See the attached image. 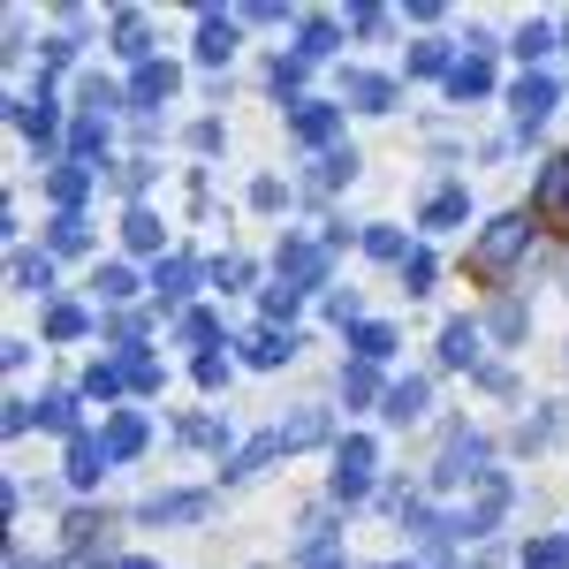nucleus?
<instances>
[{"mask_svg": "<svg viewBox=\"0 0 569 569\" xmlns=\"http://www.w3.org/2000/svg\"><path fill=\"white\" fill-rule=\"evenodd\" d=\"M525 243H531V220H525V213L486 220L479 236H471V273H479V281H501L509 266L525 259Z\"/></svg>", "mask_w": 569, "mask_h": 569, "instance_id": "1", "label": "nucleus"}, {"mask_svg": "<svg viewBox=\"0 0 569 569\" xmlns=\"http://www.w3.org/2000/svg\"><path fill=\"white\" fill-rule=\"evenodd\" d=\"M531 213H539V228L569 236V160H547V168H539V182H531Z\"/></svg>", "mask_w": 569, "mask_h": 569, "instance_id": "2", "label": "nucleus"}, {"mask_svg": "<svg viewBox=\"0 0 569 569\" xmlns=\"http://www.w3.org/2000/svg\"><path fill=\"white\" fill-rule=\"evenodd\" d=\"M372 463H380L372 440L350 433L342 448H335V493H342V501H365V493H372Z\"/></svg>", "mask_w": 569, "mask_h": 569, "instance_id": "3", "label": "nucleus"}, {"mask_svg": "<svg viewBox=\"0 0 569 569\" xmlns=\"http://www.w3.org/2000/svg\"><path fill=\"white\" fill-rule=\"evenodd\" d=\"M327 266H335V243H281V281L311 297L319 281H327Z\"/></svg>", "mask_w": 569, "mask_h": 569, "instance_id": "4", "label": "nucleus"}, {"mask_svg": "<svg viewBox=\"0 0 569 569\" xmlns=\"http://www.w3.org/2000/svg\"><path fill=\"white\" fill-rule=\"evenodd\" d=\"M555 99H562V91H555V77H547V69H531L525 84L509 91V107H517V122H525V130H539V122L555 114Z\"/></svg>", "mask_w": 569, "mask_h": 569, "instance_id": "5", "label": "nucleus"}, {"mask_svg": "<svg viewBox=\"0 0 569 569\" xmlns=\"http://www.w3.org/2000/svg\"><path fill=\"white\" fill-rule=\"evenodd\" d=\"M448 91H456V99H486V91H493V53H486V39H471V53L448 69Z\"/></svg>", "mask_w": 569, "mask_h": 569, "instance_id": "6", "label": "nucleus"}, {"mask_svg": "<svg viewBox=\"0 0 569 569\" xmlns=\"http://www.w3.org/2000/svg\"><path fill=\"white\" fill-rule=\"evenodd\" d=\"M176 61H144V69H137L130 77V107H160V99H176Z\"/></svg>", "mask_w": 569, "mask_h": 569, "instance_id": "7", "label": "nucleus"}, {"mask_svg": "<svg viewBox=\"0 0 569 569\" xmlns=\"http://www.w3.org/2000/svg\"><path fill=\"white\" fill-rule=\"evenodd\" d=\"M8 114H16V130L31 137V144H53V137H61V114H53V91H46V99H16Z\"/></svg>", "mask_w": 569, "mask_h": 569, "instance_id": "8", "label": "nucleus"}, {"mask_svg": "<svg viewBox=\"0 0 569 569\" xmlns=\"http://www.w3.org/2000/svg\"><path fill=\"white\" fill-rule=\"evenodd\" d=\"M335 122H342V114H335L327 99H297V107H289V130L305 137V144H335Z\"/></svg>", "mask_w": 569, "mask_h": 569, "instance_id": "9", "label": "nucleus"}, {"mask_svg": "<svg viewBox=\"0 0 569 569\" xmlns=\"http://www.w3.org/2000/svg\"><path fill=\"white\" fill-rule=\"evenodd\" d=\"M99 448H107V463H130L137 448H144V418H137V410H114L107 433H99Z\"/></svg>", "mask_w": 569, "mask_h": 569, "instance_id": "10", "label": "nucleus"}, {"mask_svg": "<svg viewBox=\"0 0 569 569\" xmlns=\"http://www.w3.org/2000/svg\"><path fill=\"white\" fill-rule=\"evenodd\" d=\"M137 517L144 525H190V517H206V493H152Z\"/></svg>", "mask_w": 569, "mask_h": 569, "instance_id": "11", "label": "nucleus"}, {"mask_svg": "<svg viewBox=\"0 0 569 569\" xmlns=\"http://www.w3.org/2000/svg\"><path fill=\"white\" fill-rule=\"evenodd\" d=\"M190 289H198V266H190V259H160V273H152V297L176 311L182 297H190Z\"/></svg>", "mask_w": 569, "mask_h": 569, "instance_id": "12", "label": "nucleus"}, {"mask_svg": "<svg viewBox=\"0 0 569 569\" xmlns=\"http://www.w3.org/2000/svg\"><path fill=\"white\" fill-rule=\"evenodd\" d=\"M114 53H122V61H137V69L152 61V31H144V16H137V8H122V16H114Z\"/></svg>", "mask_w": 569, "mask_h": 569, "instance_id": "13", "label": "nucleus"}, {"mask_svg": "<svg viewBox=\"0 0 569 569\" xmlns=\"http://www.w3.org/2000/svg\"><path fill=\"white\" fill-rule=\"evenodd\" d=\"M99 471H107L99 433H77V440H69V486H99Z\"/></svg>", "mask_w": 569, "mask_h": 569, "instance_id": "14", "label": "nucleus"}, {"mask_svg": "<svg viewBox=\"0 0 569 569\" xmlns=\"http://www.w3.org/2000/svg\"><path fill=\"white\" fill-rule=\"evenodd\" d=\"M273 456H281V433H259V440H243V448H236V463H228V479H259V471L273 463Z\"/></svg>", "mask_w": 569, "mask_h": 569, "instance_id": "15", "label": "nucleus"}, {"mask_svg": "<svg viewBox=\"0 0 569 569\" xmlns=\"http://www.w3.org/2000/svg\"><path fill=\"white\" fill-rule=\"evenodd\" d=\"M350 350H357V365H380V357H395V327L365 319V327H350Z\"/></svg>", "mask_w": 569, "mask_h": 569, "instance_id": "16", "label": "nucleus"}, {"mask_svg": "<svg viewBox=\"0 0 569 569\" xmlns=\"http://www.w3.org/2000/svg\"><path fill=\"white\" fill-rule=\"evenodd\" d=\"M289 350H297V342H289V335H281V327H259V335H251V342H243V357H251V365H259V372H273V365H289Z\"/></svg>", "mask_w": 569, "mask_h": 569, "instance_id": "17", "label": "nucleus"}, {"mask_svg": "<svg viewBox=\"0 0 569 569\" xmlns=\"http://www.w3.org/2000/svg\"><path fill=\"white\" fill-rule=\"evenodd\" d=\"M228 53H236V31L220 23V8H206V31H198V61H206V69H220Z\"/></svg>", "mask_w": 569, "mask_h": 569, "instance_id": "18", "label": "nucleus"}, {"mask_svg": "<svg viewBox=\"0 0 569 569\" xmlns=\"http://www.w3.org/2000/svg\"><path fill=\"white\" fill-rule=\"evenodd\" d=\"M122 243H130V251H160V243H168V228H160V213H144V206H130V220H122Z\"/></svg>", "mask_w": 569, "mask_h": 569, "instance_id": "19", "label": "nucleus"}, {"mask_svg": "<svg viewBox=\"0 0 569 569\" xmlns=\"http://www.w3.org/2000/svg\"><path fill=\"white\" fill-rule=\"evenodd\" d=\"M426 395H433V388H426V380H395V388L380 395V402H388V418H395V426H410V418L426 410Z\"/></svg>", "mask_w": 569, "mask_h": 569, "instance_id": "20", "label": "nucleus"}, {"mask_svg": "<svg viewBox=\"0 0 569 569\" xmlns=\"http://www.w3.org/2000/svg\"><path fill=\"white\" fill-rule=\"evenodd\" d=\"M84 190H91L84 160H69V168H53V206H61V213H77V206H84Z\"/></svg>", "mask_w": 569, "mask_h": 569, "instance_id": "21", "label": "nucleus"}, {"mask_svg": "<svg viewBox=\"0 0 569 569\" xmlns=\"http://www.w3.org/2000/svg\"><path fill=\"white\" fill-rule=\"evenodd\" d=\"M335 46H342V31H335V23H327V16H311L305 31H297V53H305V61H327V53H335Z\"/></svg>", "mask_w": 569, "mask_h": 569, "instance_id": "22", "label": "nucleus"}, {"mask_svg": "<svg viewBox=\"0 0 569 569\" xmlns=\"http://www.w3.org/2000/svg\"><path fill=\"white\" fill-rule=\"evenodd\" d=\"M122 388H130V365H122V357H114V365H91V372H84V395H99V402H114Z\"/></svg>", "mask_w": 569, "mask_h": 569, "instance_id": "23", "label": "nucleus"}, {"mask_svg": "<svg viewBox=\"0 0 569 569\" xmlns=\"http://www.w3.org/2000/svg\"><path fill=\"white\" fill-rule=\"evenodd\" d=\"M16 289H53V251H23V259H16Z\"/></svg>", "mask_w": 569, "mask_h": 569, "instance_id": "24", "label": "nucleus"}, {"mask_svg": "<svg viewBox=\"0 0 569 569\" xmlns=\"http://www.w3.org/2000/svg\"><path fill=\"white\" fill-rule=\"evenodd\" d=\"M311 440H327V410H297L281 426V448H311Z\"/></svg>", "mask_w": 569, "mask_h": 569, "instance_id": "25", "label": "nucleus"}, {"mask_svg": "<svg viewBox=\"0 0 569 569\" xmlns=\"http://www.w3.org/2000/svg\"><path fill=\"white\" fill-rule=\"evenodd\" d=\"M350 99L365 107V114H388V107H395V84H388V77H350Z\"/></svg>", "mask_w": 569, "mask_h": 569, "instance_id": "26", "label": "nucleus"}, {"mask_svg": "<svg viewBox=\"0 0 569 569\" xmlns=\"http://www.w3.org/2000/svg\"><path fill=\"white\" fill-rule=\"evenodd\" d=\"M440 357H448V365H471V357H479V327H471V319H456V327L440 335Z\"/></svg>", "mask_w": 569, "mask_h": 569, "instance_id": "27", "label": "nucleus"}, {"mask_svg": "<svg viewBox=\"0 0 569 569\" xmlns=\"http://www.w3.org/2000/svg\"><path fill=\"white\" fill-rule=\"evenodd\" d=\"M463 213H471V198H463V190H433V206H426V228H456Z\"/></svg>", "mask_w": 569, "mask_h": 569, "instance_id": "28", "label": "nucleus"}, {"mask_svg": "<svg viewBox=\"0 0 569 569\" xmlns=\"http://www.w3.org/2000/svg\"><path fill=\"white\" fill-rule=\"evenodd\" d=\"M91 289H99L107 305H130V297H137V273H130V266H99V281H91Z\"/></svg>", "mask_w": 569, "mask_h": 569, "instance_id": "29", "label": "nucleus"}, {"mask_svg": "<svg viewBox=\"0 0 569 569\" xmlns=\"http://www.w3.org/2000/svg\"><path fill=\"white\" fill-rule=\"evenodd\" d=\"M182 342H190V350L206 357V350L220 342V319H213V311H182Z\"/></svg>", "mask_w": 569, "mask_h": 569, "instance_id": "30", "label": "nucleus"}, {"mask_svg": "<svg viewBox=\"0 0 569 569\" xmlns=\"http://www.w3.org/2000/svg\"><path fill=\"white\" fill-rule=\"evenodd\" d=\"M39 426H53V433L77 440V395H46V402H39Z\"/></svg>", "mask_w": 569, "mask_h": 569, "instance_id": "31", "label": "nucleus"}, {"mask_svg": "<svg viewBox=\"0 0 569 569\" xmlns=\"http://www.w3.org/2000/svg\"><path fill=\"white\" fill-rule=\"evenodd\" d=\"M305 53H281V61H273V91H281V99H289V107H297V91H305Z\"/></svg>", "mask_w": 569, "mask_h": 569, "instance_id": "32", "label": "nucleus"}, {"mask_svg": "<svg viewBox=\"0 0 569 569\" xmlns=\"http://www.w3.org/2000/svg\"><path fill=\"white\" fill-rule=\"evenodd\" d=\"M525 569H569V539H531Z\"/></svg>", "mask_w": 569, "mask_h": 569, "instance_id": "33", "label": "nucleus"}, {"mask_svg": "<svg viewBox=\"0 0 569 569\" xmlns=\"http://www.w3.org/2000/svg\"><path fill=\"white\" fill-rule=\"evenodd\" d=\"M84 243H91V220L84 213H61V220H53V251H84Z\"/></svg>", "mask_w": 569, "mask_h": 569, "instance_id": "34", "label": "nucleus"}, {"mask_svg": "<svg viewBox=\"0 0 569 569\" xmlns=\"http://www.w3.org/2000/svg\"><path fill=\"white\" fill-rule=\"evenodd\" d=\"M350 176H357V152H327V160L311 168V182H319V190H335V182H350Z\"/></svg>", "mask_w": 569, "mask_h": 569, "instance_id": "35", "label": "nucleus"}, {"mask_svg": "<svg viewBox=\"0 0 569 569\" xmlns=\"http://www.w3.org/2000/svg\"><path fill=\"white\" fill-rule=\"evenodd\" d=\"M342 395H350V402H372V395H380V365H350V372H342Z\"/></svg>", "mask_w": 569, "mask_h": 569, "instance_id": "36", "label": "nucleus"}, {"mask_svg": "<svg viewBox=\"0 0 569 569\" xmlns=\"http://www.w3.org/2000/svg\"><path fill=\"white\" fill-rule=\"evenodd\" d=\"M46 335H53V342H77V335H84V311H77V305H53V311H46Z\"/></svg>", "mask_w": 569, "mask_h": 569, "instance_id": "37", "label": "nucleus"}, {"mask_svg": "<svg viewBox=\"0 0 569 569\" xmlns=\"http://www.w3.org/2000/svg\"><path fill=\"white\" fill-rule=\"evenodd\" d=\"M69 144H77V160H84V168H91V152H99V144H107V114H84V122H77V137H69Z\"/></svg>", "mask_w": 569, "mask_h": 569, "instance_id": "38", "label": "nucleus"}, {"mask_svg": "<svg viewBox=\"0 0 569 569\" xmlns=\"http://www.w3.org/2000/svg\"><path fill=\"white\" fill-rule=\"evenodd\" d=\"M448 46H410V77H448Z\"/></svg>", "mask_w": 569, "mask_h": 569, "instance_id": "39", "label": "nucleus"}, {"mask_svg": "<svg viewBox=\"0 0 569 569\" xmlns=\"http://www.w3.org/2000/svg\"><path fill=\"white\" fill-rule=\"evenodd\" d=\"M365 251H372V259H410V243H402V236H395V228H365Z\"/></svg>", "mask_w": 569, "mask_h": 569, "instance_id": "40", "label": "nucleus"}, {"mask_svg": "<svg viewBox=\"0 0 569 569\" xmlns=\"http://www.w3.org/2000/svg\"><path fill=\"white\" fill-rule=\"evenodd\" d=\"M517 53H525V61H547V53H555V31H547V23H525V31H517Z\"/></svg>", "mask_w": 569, "mask_h": 569, "instance_id": "41", "label": "nucleus"}, {"mask_svg": "<svg viewBox=\"0 0 569 569\" xmlns=\"http://www.w3.org/2000/svg\"><path fill=\"white\" fill-rule=\"evenodd\" d=\"M433 251H410V259H402V281H410V297H418V289H433Z\"/></svg>", "mask_w": 569, "mask_h": 569, "instance_id": "42", "label": "nucleus"}, {"mask_svg": "<svg viewBox=\"0 0 569 569\" xmlns=\"http://www.w3.org/2000/svg\"><path fill=\"white\" fill-rule=\"evenodd\" d=\"M122 365H130V388H137V395H152V388H160V365H152L144 350H130Z\"/></svg>", "mask_w": 569, "mask_h": 569, "instance_id": "43", "label": "nucleus"}, {"mask_svg": "<svg viewBox=\"0 0 569 569\" xmlns=\"http://www.w3.org/2000/svg\"><path fill=\"white\" fill-rule=\"evenodd\" d=\"M297 305H305V297H297L289 281H273V289H266V319H297Z\"/></svg>", "mask_w": 569, "mask_h": 569, "instance_id": "44", "label": "nucleus"}, {"mask_svg": "<svg viewBox=\"0 0 569 569\" xmlns=\"http://www.w3.org/2000/svg\"><path fill=\"white\" fill-rule=\"evenodd\" d=\"M39 61H46V77H61V69L77 61V39H46V46H39Z\"/></svg>", "mask_w": 569, "mask_h": 569, "instance_id": "45", "label": "nucleus"}, {"mask_svg": "<svg viewBox=\"0 0 569 569\" xmlns=\"http://www.w3.org/2000/svg\"><path fill=\"white\" fill-rule=\"evenodd\" d=\"M99 531H107V525H99V517H91V509H77V517H69V547H91V539H99Z\"/></svg>", "mask_w": 569, "mask_h": 569, "instance_id": "46", "label": "nucleus"}, {"mask_svg": "<svg viewBox=\"0 0 569 569\" xmlns=\"http://www.w3.org/2000/svg\"><path fill=\"white\" fill-rule=\"evenodd\" d=\"M380 23H388V8H380V0H357V8H350V31H380Z\"/></svg>", "mask_w": 569, "mask_h": 569, "instance_id": "47", "label": "nucleus"}, {"mask_svg": "<svg viewBox=\"0 0 569 569\" xmlns=\"http://www.w3.org/2000/svg\"><path fill=\"white\" fill-rule=\"evenodd\" d=\"M213 281H220V289H243V281H251V259H220Z\"/></svg>", "mask_w": 569, "mask_h": 569, "instance_id": "48", "label": "nucleus"}, {"mask_svg": "<svg viewBox=\"0 0 569 569\" xmlns=\"http://www.w3.org/2000/svg\"><path fill=\"white\" fill-rule=\"evenodd\" d=\"M220 380H228V357L206 350V357H198V388H220Z\"/></svg>", "mask_w": 569, "mask_h": 569, "instance_id": "49", "label": "nucleus"}, {"mask_svg": "<svg viewBox=\"0 0 569 569\" xmlns=\"http://www.w3.org/2000/svg\"><path fill=\"white\" fill-rule=\"evenodd\" d=\"M0 426H8V433H31V426H39V402H8V418H0Z\"/></svg>", "mask_w": 569, "mask_h": 569, "instance_id": "50", "label": "nucleus"}, {"mask_svg": "<svg viewBox=\"0 0 569 569\" xmlns=\"http://www.w3.org/2000/svg\"><path fill=\"white\" fill-rule=\"evenodd\" d=\"M182 440H198V448H220V440H228V433H220L213 418H190V426H182Z\"/></svg>", "mask_w": 569, "mask_h": 569, "instance_id": "51", "label": "nucleus"}, {"mask_svg": "<svg viewBox=\"0 0 569 569\" xmlns=\"http://www.w3.org/2000/svg\"><path fill=\"white\" fill-rule=\"evenodd\" d=\"M327 311H335L342 327H365V319H357V297H350V289H335V297H327Z\"/></svg>", "mask_w": 569, "mask_h": 569, "instance_id": "52", "label": "nucleus"}, {"mask_svg": "<svg viewBox=\"0 0 569 569\" xmlns=\"http://www.w3.org/2000/svg\"><path fill=\"white\" fill-rule=\"evenodd\" d=\"M493 335H525V305H501V311H493Z\"/></svg>", "mask_w": 569, "mask_h": 569, "instance_id": "53", "label": "nucleus"}, {"mask_svg": "<svg viewBox=\"0 0 569 569\" xmlns=\"http://www.w3.org/2000/svg\"><path fill=\"white\" fill-rule=\"evenodd\" d=\"M99 569H160V562H99Z\"/></svg>", "mask_w": 569, "mask_h": 569, "instance_id": "54", "label": "nucleus"}, {"mask_svg": "<svg viewBox=\"0 0 569 569\" xmlns=\"http://www.w3.org/2000/svg\"><path fill=\"white\" fill-rule=\"evenodd\" d=\"M311 569H342V562H335V555H327V562H311Z\"/></svg>", "mask_w": 569, "mask_h": 569, "instance_id": "55", "label": "nucleus"}, {"mask_svg": "<svg viewBox=\"0 0 569 569\" xmlns=\"http://www.w3.org/2000/svg\"><path fill=\"white\" fill-rule=\"evenodd\" d=\"M388 569H426V562H388Z\"/></svg>", "mask_w": 569, "mask_h": 569, "instance_id": "56", "label": "nucleus"}]
</instances>
